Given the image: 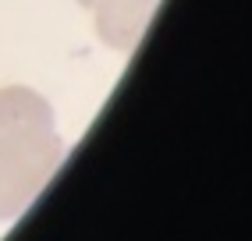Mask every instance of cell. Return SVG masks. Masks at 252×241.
I'll use <instances>...</instances> for the list:
<instances>
[{
  "instance_id": "1",
  "label": "cell",
  "mask_w": 252,
  "mask_h": 241,
  "mask_svg": "<svg viewBox=\"0 0 252 241\" xmlns=\"http://www.w3.org/2000/svg\"><path fill=\"white\" fill-rule=\"evenodd\" d=\"M54 107L29 85L0 89V220H14L61 163Z\"/></svg>"
},
{
  "instance_id": "2",
  "label": "cell",
  "mask_w": 252,
  "mask_h": 241,
  "mask_svg": "<svg viewBox=\"0 0 252 241\" xmlns=\"http://www.w3.org/2000/svg\"><path fill=\"white\" fill-rule=\"evenodd\" d=\"M86 11H93L96 36L117 54H131L139 46L146 22L153 14L157 0H78Z\"/></svg>"
}]
</instances>
